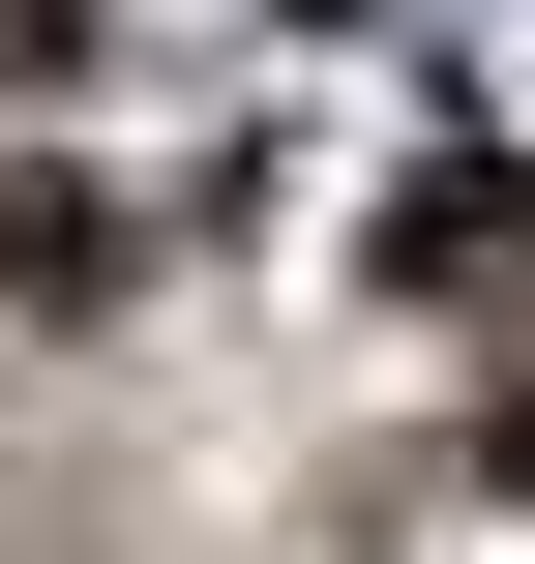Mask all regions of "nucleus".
<instances>
[{
  "label": "nucleus",
  "mask_w": 535,
  "mask_h": 564,
  "mask_svg": "<svg viewBox=\"0 0 535 564\" xmlns=\"http://www.w3.org/2000/svg\"><path fill=\"white\" fill-rule=\"evenodd\" d=\"M0 297H119V208L89 178H0Z\"/></svg>",
  "instance_id": "1"
},
{
  "label": "nucleus",
  "mask_w": 535,
  "mask_h": 564,
  "mask_svg": "<svg viewBox=\"0 0 535 564\" xmlns=\"http://www.w3.org/2000/svg\"><path fill=\"white\" fill-rule=\"evenodd\" d=\"M506 506H535V387H506Z\"/></svg>",
  "instance_id": "2"
}]
</instances>
